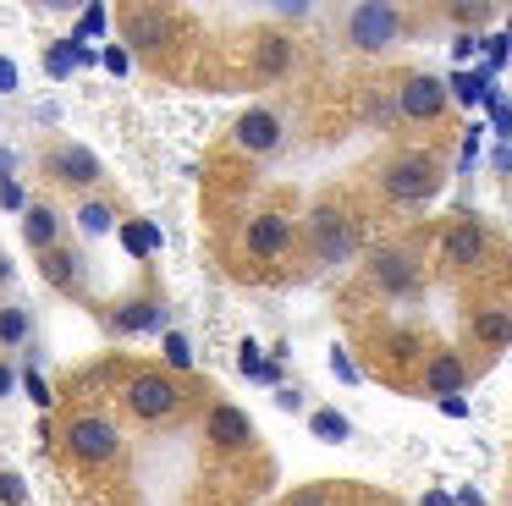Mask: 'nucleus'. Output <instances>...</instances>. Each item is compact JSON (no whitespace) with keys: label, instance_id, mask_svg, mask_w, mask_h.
I'll list each match as a JSON object with an SVG mask.
<instances>
[{"label":"nucleus","instance_id":"f257e3e1","mask_svg":"<svg viewBox=\"0 0 512 506\" xmlns=\"http://www.w3.org/2000/svg\"><path fill=\"white\" fill-rule=\"evenodd\" d=\"M182 407V385L171 380V374H133L127 380V413L144 418V424H155V418H171Z\"/></svg>","mask_w":512,"mask_h":506},{"label":"nucleus","instance_id":"f03ea898","mask_svg":"<svg viewBox=\"0 0 512 506\" xmlns=\"http://www.w3.org/2000/svg\"><path fill=\"white\" fill-rule=\"evenodd\" d=\"M435 187H441V171H435L430 154H402L386 171V193L397 198V204H424Z\"/></svg>","mask_w":512,"mask_h":506},{"label":"nucleus","instance_id":"7ed1b4c3","mask_svg":"<svg viewBox=\"0 0 512 506\" xmlns=\"http://www.w3.org/2000/svg\"><path fill=\"white\" fill-rule=\"evenodd\" d=\"M347 39L358 50H386L402 39V11L397 6H353L347 11Z\"/></svg>","mask_w":512,"mask_h":506},{"label":"nucleus","instance_id":"20e7f679","mask_svg":"<svg viewBox=\"0 0 512 506\" xmlns=\"http://www.w3.org/2000/svg\"><path fill=\"white\" fill-rule=\"evenodd\" d=\"M67 446H72V457H78V462H111L116 446H122V435H116L111 418L83 413V418H72V424H67Z\"/></svg>","mask_w":512,"mask_h":506},{"label":"nucleus","instance_id":"39448f33","mask_svg":"<svg viewBox=\"0 0 512 506\" xmlns=\"http://www.w3.org/2000/svg\"><path fill=\"white\" fill-rule=\"evenodd\" d=\"M309 231H314V253H320L325 264H342V259H353V253H358V231L347 226L336 209H314Z\"/></svg>","mask_w":512,"mask_h":506},{"label":"nucleus","instance_id":"423d86ee","mask_svg":"<svg viewBox=\"0 0 512 506\" xmlns=\"http://www.w3.org/2000/svg\"><path fill=\"white\" fill-rule=\"evenodd\" d=\"M397 110H402V116H413V121H435L446 110V83H441V77H430V72L408 77L402 94H397Z\"/></svg>","mask_w":512,"mask_h":506},{"label":"nucleus","instance_id":"0eeeda50","mask_svg":"<svg viewBox=\"0 0 512 506\" xmlns=\"http://www.w3.org/2000/svg\"><path fill=\"white\" fill-rule=\"evenodd\" d=\"M50 176L56 182H72V187H89V182H100V154L94 149H83V143H61V149H50Z\"/></svg>","mask_w":512,"mask_h":506},{"label":"nucleus","instance_id":"6e6552de","mask_svg":"<svg viewBox=\"0 0 512 506\" xmlns=\"http://www.w3.org/2000/svg\"><path fill=\"white\" fill-rule=\"evenodd\" d=\"M204 435H210V446L237 451V446H248V440H254V424H248V413H243V407L215 402V407H210V418H204Z\"/></svg>","mask_w":512,"mask_h":506},{"label":"nucleus","instance_id":"1a4fd4ad","mask_svg":"<svg viewBox=\"0 0 512 506\" xmlns=\"http://www.w3.org/2000/svg\"><path fill=\"white\" fill-rule=\"evenodd\" d=\"M232 138H237V149H248V154H270L281 143V116L276 110H243Z\"/></svg>","mask_w":512,"mask_h":506},{"label":"nucleus","instance_id":"9d476101","mask_svg":"<svg viewBox=\"0 0 512 506\" xmlns=\"http://www.w3.org/2000/svg\"><path fill=\"white\" fill-rule=\"evenodd\" d=\"M369 270H375V281L386 286V292H413V286H419L413 259H408V253H397V248H380L375 259H369Z\"/></svg>","mask_w":512,"mask_h":506},{"label":"nucleus","instance_id":"9b49d317","mask_svg":"<svg viewBox=\"0 0 512 506\" xmlns=\"http://www.w3.org/2000/svg\"><path fill=\"white\" fill-rule=\"evenodd\" d=\"M441 253L452 264H479V259H485V226H479V220H457V226L446 231Z\"/></svg>","mask_w":512,"mask_h":506},{"label":"nucleus","instance_id":"f8f14e48","mask_svg":"<svg viewBox=\"0 0 512 506\" xmlns=\"http://www.w3.org/2000/svg\"><path fill=\"white\" fill-rule=\"evenodd\" d=\"M243 242H248V253H259V259H276V253L292 242V231H287V220H281V215H254Z\"/></svg>","mask_w":512,"mask_h":506},{"label":"nucleus","instance_id":"ddd939ff","mask_svg":"<svg viewBox=\"0 0 512 506\" xmlns=\"http://www.w3.org/2000/svg\"><path fill=\"white\" fill-rule=\"evenodd\" d=\"M56 231H61V215L50 204H28L23 209V242H28V248L50 253V248H56Z\"/></svg>","mask_w":512,"mask_h":506},{"label":"nucleus","instance_id":"4468645a","mask_svg":"<svg viewBox=\"0 0 512 506\" xmlns=\"http://www.w3.org/2000/svg\"><path fill=\"white\" fill-rule=\"evenodd\" d=\"M127 39H133V50H160L171 39V17L166 11H133L127 17Z\"/></svg>","mask_w":512,"mask_h":506},{"label":"nucleus","instance_id":"2eb2a0df","mask_svg":"<svg viewBox=\"0 0 512 506\" xmlns=\"http://www.w3.org/2000/svg\"><path fill=\"white\" fill-rule=\"evenodd\" d=\"M468 385V369H463V358H452V352H441V358L430 363V391L435 396H457Z\"/></svg>","mask_w":512,"mask_h":506},{"label":"nucleus","instance_id":"dca6fc26","mask_svg":"<svg viewBox=\"0 0 512 506\" xmlns=\"http://www.w3.org/2000/svg\"><path fill=\"white\" fill-rule=\"evenodd\" d=\"M309 429L325 440V446H342V440H353V418L336 413V407H314V413H309Z\"/></svg>","mask_w":512,"mask_h":506},{"label":"nucleus","instance_id":"f3484780","mask_svg":"<svg viewBox=\"0 0 512 506\" xmlns=\"http://www.w3.org/2000/svg\"><path fill=\"white\" fill-rule=\"evenodd\" d=\"M45 66H50V77H67L72 66H94V50H89V44H78V39H61V44H50Z\"/></svg>","mask_w":512,"mask_h":506},{"label":"nucleus","instance_id":"a211bd4d","mask_svg":"<svg viewBox=\"0 0 512 506\" xmlns=\"http://www.w3.org/2000/svg\"><path fill=\"white\" fill-rule=\"evenodd\" d=\"M287 61H292V44L281 39V33H265V39H259V55H254L259 77H281V72H287Z\"/></svg>","mask_w":512,"mask_h":506},{"label":"nucleus","instance_id":"6ab92c4d","mask_svg":"<svg viewBox=\"0 0 512 506\" xmlns=\"http://www.w3.org/2000/svg\"><path fill=\"white\" fill-rule=\"evenodd\" d=\"M28 330H34V319H28V308H0V347H23Z\"/></svg>","mask_w":512,"mask_h":506},{"label":"nucleus","instance_id":"aec40b11","mask_svg":"<svg viewBox=\"0 0 512 506\" xmlns=\"http://www.w3.org/2000/svg\"><path fill=\"white\" fill-rule=\"evenodd\" d=\"M122 242H127V253H133V259H149V253L160 248V231L149 226V220H127V226H122Z\"/></svg>","mask_w":512,"mask_h":506},{"label":"nucleus","instance_id":"412c9836","mask_svg":"<svg viewBox=\"0 0 512 506\" xmlns=\"http://www.w3.org/2000/svg\"><path fill=\"white\" fill-rule=\"evenodd\" d=\"M39 270H45L50 286H72V275H78V259H72L67 248H50V253H39Z\"/></svg>","mask_w":512,"mask_h":506},{"label":"nucleus","instance_id":"4be33fe9","mask_svg":"<svg viewBox=\"0 0 512 506\" xmlns=\"http://www.w3.org/2000/svg\"><path fill=\"white\" fill-rule=\"evenodd\" d=\"M490 77H496L490 66H479V72H457V77H452V94L463 99V105H479V99L490 94Z\"/></svg>","mask_w":512,"mask_h":506},{"label":"nucleus","instance_id":"5701e85b","mask_svg":"<svg viewBox=\"0 0 512 506\" xmlns=\"http://www.w3.org/2000/svg\"><path fill=\"white\" fill-rule=\"evenodd\" d=\"M78 226L89 231V237H105V231H116V209L100 204V198H89V204L78 209Z\"/></svg>","mask_w":512,"mask_h":506},{"label":"nucleus","instance_id":"b1692460","mask_svg":"<svg viewBox=\"0 0 512 506\" xmlns=\"http://www.w3.org/2000/svg\"><path fill=\"white\" fill-rule=\"evenodd\" d=\"M160 325V303H133L116 314V330H127V336H138V330H155Z\"/></svg>","mask_w":512,"mask_h":506},{"label":"nucleus","instance_id":"393cba45","mask_svg":"<svg viewBox=\"0 0 512 506\" xmlns=\"http://www.w3.org/2000/svg\"><path fill=\"white\" fill-rule=\"evenodd\" d=\"M474 336L490 341V347H507V341H512V319L507 314H479L474 319Z\"/></svg>","mask_w":512,"mask_h":506},{"label":"nucleus","instance_id":"a878e982","mask_svg":"<svg viewBox=\"0 0 512 506\" xmlns=\"http://www.w3.org/2000/svg\"><path fill=\"white\" fill-rule=\"evenodd\" d=\"M160 347H166L171 369H193V347H188V336H182V330H166V336H160Z\"/></svg>","mask_w":512,"mask_h":506},{"label":"nucleus","instance_id":"bb28decb","mask_svg":"<svg viewBox=\"0 0 512 506\" xmlns=\"http://www.w3.org/2000/svg\"><path fill=\"white\" fill-rule=\"evenodd\" d=\"M0 506H28V484H23V473L0 468Z\"/></svg>","mask_w":512,"mask_h":506},{"label":"nucleus","instance_id":"cd10ccee","mask_svg":"<svg viewBox=\"0 0 512 506\" xmlns=\"http://www.w3.org/2000/svg\"><path fill=\"white\" fill-rule=\"evenodd\" d=\"M23 396H28L34 407H50V402H56V391L45 385V374H39V369H28V374H23Z\"/></svg>","mask_w":512,"mask_h":506},{"label":"nucleus","instance_id":"c85d7f7f","mask_svg":"<svg viewBox=\"0 0 512 506\" xmlns=\"http://www.w3.org/2000/svg\"><path fill=\"white\" fill-rule=\"evenodd\" d=\"M105 22H111V17H105V6H89V11H83V22H78V33H72V39H83V33H89V39H100V33H105Z\"/></svg>","mask_w":512,"mask_h":506},{"label":"nucleus","instance_id":"c756f323","mask_svg":"<svg viewBox=\"0 0 512 506\" xmlns=\"http://www.w3.org/2000/svg\"><path fill=\"white\" fill-rule=\"evenodd\" d=\"M237 363H243V374H248V380H259V369H265V358H259V341H243Z\"/></svg>","mask_w":512,"mask_h":506},{"label":"nucleus","instance_id":"7c9ffc66","mask_svg":"<svg viewBox=\"0 0 512 506\" xmlns=\"http://www.w3.org/2000/svg\"><path fill=\"white\" fill-rule=\"evenodd\" d=\"M331 369H336V380H347V385H358V369H353V358H347L342 347L331 352Z\"/></svg>","mask_w":512,"mask_h":506},{"label":"nucleus","instance_id":"2f4dec72","mask_svg":"<svg viewBox=\"0 0 512 506\" xmlns=\"http://www.w3.org/2000/svg\"><path fill=\"white\" fill-rule=\"evenodd\" d=\"M17 88H23L17 83V61L12 55H0V94H17Z\"/></svg>","mask_w":512,"mask_h":506},{"label":"nucleus","instance_id":"473e14b6","mask_svg":"<svg viewBox=\"0 0 512 506\" xmlns=\"http://www.w3.org/2000/svg\"><path fill=\"white\" fill-rule=\"evenodd\" d=\"M507 50H512V44H507V33H496V39H490V44H485V55H490V61H485V66H490V72H496V66H501V61H507Z\"/></svg>","mask_w":512,"mask_h":506},{"label":"nucleus","instance_id":"72a5a7b5","mask_svg":"<svg viewBox=\"0 0 512 506\" xmlns=\"http://www.w3.org/2000/svg\"><path fill=\"white\" fill-rule=\"evenodd\" d=\"M100 66H105V72H116V77H122V72H127V50H122V44H111V50L100 55Z\"/></svg>","mask_w":512,"mask_h":506},{"label":"nucleus","instance_id":"f704fd0d","mask_svg":"<svg viewBox=\"0 0 512 506\" xmlns=\"http://www.w3.org/2000/svg\"><path fill=\"white\" fill-rule=\"evenodd\" d=\"M0 204H6V209H28V198H23V187H17V182H0Z\"/></svg>","mask_w":512,"mask_h":506},{"label":"nucleus","instance_id":"c9c22d12","mask_svg":"<svg viewBox=\"0 0 512 506\" xmlns=\"http://www.w3.org/2000/svg\"><path fill=\"white\" fill-rule=\"evenodd\" d=\"M287 506H331V501H325V490H298Z\"/></svg>","mask_w":512,"mask_h":506},{"label":"nucleus","instance_id":"e433bc0d","mask_svg":"<svg viewBox=\"0 0 512 506\" xmlns=\"http://www.w3.org/2000/svg\"><path fill=\"white\" fill-rule=\"evenodd\" d=\"M441 413H452V418H463V413H468V402H463V396H441Z\"/></svg>","mask_w":512,"mask_h":506},{"label":"nucleus","instance_id":"4c0bfd02","mask_svg":"<svg viewBox=\"0 0 512 506\" xmlns=\"http://www.w3.org/2000/svg\"><path fill=\"white\" fill-rule=\"evenodd\" d=\"M12 385H17V369L12 363H0V396H12Z\"/></svg>","mask_w":512,"mask_h":506},{"label":"nucleus","instance_id":"58836bf2","mask_svg":"<svg viewBox=\"0 0 512 506\" xmlns=\"http://www.w3.org/2000/svg\"><path fill=\"white\" fill-rule=\"evenodd\" d=\"M0 182H12V149H0Z\"/></svg>","mask_w":512,"mask_h":506},{"label":"nucleus","instance_id":"ea45409f","mask_svg":"<svg viewBox=\"0 0 512 506\" xmlns=\"http://www.w3.org/2000/svg\"><path fill=\"white\" fill-rule=\"evenodd\" d=\"M424 506H452V495H446V490H430V495H424Z\"/></svg>","mask_w":512,"mask_h":506},{"label":"nucleus","instance_id":"a19ab883","mask_svg":"<svg viewBox=\"0 0 512 506\" xmlns=\"http://www.w3.org/2000/svg\"><path fill=\"white\" fill-rule=\"evenodd\" d=\"M0 281H12V264H6V253H0Z\"/></svg>","mask_w":512,"mask_h":506},{"label":"nucleus","instance_id":"79ce46f5","mask_svg":"<svg viewBox=\"0 0 512 506\" xmlns=\"http://www.w3.org/2000/svg\"><path fill=\"white\" fill-rule=\"evenodd\" d=\"M507 44H512V33H507Z\"/></svg>","mask_w":512,"mask_h":506}]
</instances>
